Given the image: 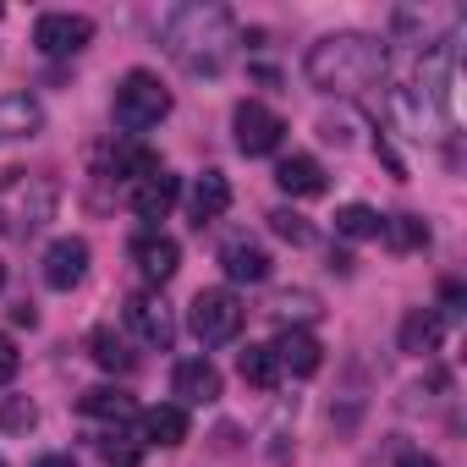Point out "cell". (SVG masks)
I'll list each match as a JSON object with an SVG mask.
<instances>
[{
  "mask_svg": "<svg viewBox=\"0 0 467 467\" xmlns=\"http://www.w3.org/2000/svg\"><path fill=\"white\" fill-rule=\"evenodd\" d=\"M110 116H116V127H121V132H149V127H160V121L171 116V88H165L154 72L132 67V72L116 83Z\"/></svg>",
  "mask_w": 467,
  "mask_h": 467,
  "instance_id": "obj_3",
  "label": "cell"
},
{
  "mask_svg": "<svg viewBox=\"0 0 467 467\" xmlns=\"http://www.w3.org/2000/svg\"><path fill=\"white\" fill-rule=\"evenodd\" d=\"M0 467H6V456H0Z\"/></svg>",
  "mask_w": 467,
  "mask_h": 467,
  "instance_id": "obj_35",
  "label": "cell"
},
{
  "mask_svg": "<svg viewBox=\"0 0 467 467\" xmlns=\"http://www.w3.org/2000/svg\"><path fill=\"white\" fill-rule=\"evenodd\" d=\"M88 352H94V363H99V368H110V374H127V368L138 363V358L127 352V341H121L110 325H99V330L88 336Z\"/></svg>",
  "mask_w": 467,
  "mask_h": 467,
  "instance_id": "obj_22",
  "label": "cell"
},
{
  "mask_svg": "<svg viewBox=\"0 0 467 467\" xmlns=\"http://www.w3.org/2000/svg\"><path fill=\"white\" fill-rule=\"evenodd\" d=\"M17 368H23L17 341H12V336H0V385H12V379H17Z\"/></svg>",
  "mask_w": 467,
  "mask_h": 467,
  "instance_id": "obj_30",
  "label": "cell"
},
{
  "mask_svg": "<svg viewBox=\"0 0 467 467\" xmlns=\"http://www.w3.org/2000/svg\"><path fill=\"white\" fill-rule=\"evenodd\" d=\"M176 198H182V182H176L171 171H160V176H149V182L132 187V214H143V220H165V214L176 209Z\"/></svg>",
  "mask_w": 467,
  "mask_h": 467,
  "instance_id": "obj_16",
  "label": "cell"
},
{
  "mask_svg": "<svg viewBox=\"0 0 467 467\" xmlns=\"http://www.w3.org/2000/svg\"><path fill=\"white\" fill-rule=\"evenodd\" d=\"M220 270H225V281L259 286V281H270V254H265L254 237H231V243L220 248Z\"/></svg>",
  "mask_w": 467,
  "mask_h": 467,
  "instance_id": "obj_12",
  "label": "cell"
},
{
  "mask_svg": "<svg viewBox=\"0 0 467 467\" xmlns=\"http://www.w3.org/2000/svg\"><path fill=\"white\" fill-rule=\"evenodd\" d=\"M445 314H462V286H456V281L445 286Z\"/></svg>",
  "mask_w": 467,
  "mask_h": 467,
  "instance_id": "obj_32",
  "label": "cell"
},
{
  "mask_svg": "<svg viewBox=\"0 0 467 467\" xmlns=\"http://www.w3.org/2000/svg\"><path fill=\"white\" fill-rule=\"evenodd\" d=\"M187 209H192V225L203 231L209 220H220V214L231 209V182H225L220 171H203V176L192 182V198H187Z\"/></svg>",
  "mask_w": 467,
  "mask_h": 467,
  "instance_id": "obj_17",
  "label": "cell"
},
{
  "mask_svg": "<svg viewBox=\"0 0 467 467\" xmlns=\"http://www.w3.org/2000/svg\"><path fill=\"white\" fill-rule=\"evenodd\" d=\"M243 319H248V308H243V297L231 292V286H203V292L192 297V308H187V325H192V336H198L203 347L237 341V336H243Z\"/></svg>",
  "mask_w": 467,
  "mask_h": 467,
  "instance_id": "obj_4",
  "label": "cell"
},
{
  "mask_svg": "<svg viewBox=\"0 0 467 467\" xmlns=\"http://www.w3.org/2000/svg\"><path fill=\"white\" fill-rule=\"evenodd\" d=\"M39 423V407L28 396H6L0 401V434H28Z\"/></svg>",
  "mask_w": 467,
  "mask_h": 467,
  "instance_id": "obj_25",
  "label": "cell"
},
{
  "mask_svg": "<svg viewBox=\"0 0 467 467\" xmlns=\"http://www.w3.org/2000/svg\"><path fill=\"white\" fill-rule=\"evenodd\" d=\"M39 467H72V456H45Z\"/></svg>",
  "mask_w": 467,
  "mask_h": 467,
  "instance_id": "obj_33",
  "label": "cell"
},
{
  "mask_svg": "<svg viewBox=\"0 0 467 467\" xmlns=\"http://www.w3.org/2000/svg\"><path fill=\"white\" fill-rule=\"evenodd\" d=\"M270 352H275L281 374H297V379H314V374L325 368V347H319L303 325H286V330L270 341Z\"/></svg>",
  "mask_w": 467,
  "mask_h": 467,
  "instance_id": "obj_8",
  "label": "cell"
},
{
  "mask_svg": "<svg viewBox=\"0 0 467 467\" xmlns=\"http://www.w3.org/2000/svg\"><path fill=\"white\" fill-rule=\"evenodd\" d=\"M78 412H83V418H116V423H127V418L138 412V401H132L127 390H116V385H94V390L78 396Z\"/></svg>",
  "mask_w": 467,
  "mask_h": 467,
  "instance_id": "obj_21",
  "label": "cell"
},
{
  "mask_svg": "<svg viewBox=\"0 0 467 467\" xmlns=\"http://www.w3.org/2000/svg\"><path fill=\"white\" fill-rule=\"evenodd\" d=\"M237 17H231L220 0H182L176 12H165L160 23V45L165 56L192 72V78H220L231 50H237Z\"/></svg>",
  "mask_w": 467,
  "mask_h": 467,
  "instance_id": "obj_1",
  "label": "cell"
},
{
  "mask_svg": "<svg viewBox=\"0 0 467 467\" xmlns=\"http://www.w3.org/2000/svg\"><path fill=\"white\" fill-rule=\"evenodd\" d=\"M165 165H160V154L149 149V143H121L116 154H110V176H121V182H149V176H160Z\"/></svg>",
  "mask_w": 467,
  "mask_h": 467,
  "instance_id": "obj_20",
  "label": "cell"
},
{
  "mask_svg": "<svg viewBox=\"0 0 467 467\" xmlns=\"http://www.w3.org/2000/svg\"><path fill=\"white\" fill-rule=\"evenodd\" d=\"M34 45H39V56H50V61L78 56V50L94 45V23L78 17V12H45V17L34 23Z\"/></svg>",
  "mask_w": 467,
  "mask_h": 467,
  "instance_id": "obj_7",
  "label": "cell"
},
{
  "mask_svg": "<svg viewBox=\"0 0 467 467\" xmlns=\"http://www.w3.org/2000/svg\"><path fill=\"white\" fill-rule=\"evenodd\" d=\"M132 265H138V275H143L149 286H165V281L182 270V248L165 237V231H143V237L132 243Z\"/></svg>",
  "mask_w": 467,
  "mask_h": 467,
  "instance_id": "obj_11",
  "label": "cell"
},
{
  "mask_svg": "<svg viewBox=\"0 0 467 467\" xmlns=\"http://www.w3.org/2000/svg\"><path fill=\"white\" fill-rule=\"evenodd\" d=\"M286 418H292V407H275V418H270V429H265V456H270L275 467H286V462H292V445H286Z\"/></svg>",
  "mask_w": 467,
  "mask_h": 467,
  "instance_id": "obj_27",
  "label": "cell"
},
{
  "mask_svg": "<svg viewBox=\"0 0 467 467\" xmlns=\"http://www.w3.org/2000/svg\"><path fill=\"white\" fill-rule=\"evenodd\" d=\"M440 336H445V319H440L434 308H412V314L401 319V330H396V341H401L407 358H429V352H440Z\"/></svg>",
  "mask_w": 467,
  "mask_h": 467,
  "instance_id": "obj_14",
  "label": "cell"
},
{
  "mask_svg": "<svg viewBox=\"0 0 467 467\" xmlns=\"http://www.w3.org/2000/svg\"><path fill=\"white\" fill-rule=\"evenodd\" d=\"M231 132H237V149H243L248 160H265V154H275V149H281V138H286V121H281L270 105H259V99H243L237 110H231Z\"/></svg>",
  "mask_w": 467,
  "mask_h": 467,
  "instance_id": "obj_5",
  "label": "cell"
},
{
  "mask_svg": "<svg viewBox=\"0 0 467 467\" xmlns=\"http://www.w3.org/2000/svg\"><path fill=\"white\" fill-rule=\"evenodd\" d=\"M45 127V110L34 94H0V143L12 138H34Z\"/></svg>",
  "mask_w": 467,
  "mask_h": 467,
  "instance_id": "obj_15",
  "label": "cell"
},
{
  "mask_svg": "<svg viewBox=\"0 0 467 467\" xmlns=\"http://www.w3.org/2000/svg\"><path fill=\"white\" fill-rule=\"evenodd\" d=\"M88 275V243L83 237H56L45 248V286L50 292H72Z\"/></svg>",
  "mask_w": 467,
  "mask_h": 467,
  "instance_id": "obj_10",
  "label": "cell"
},
{
  "mask_svg": "<svg viewBox=\"0 0 467 467\" xmlns=\"http://www.w3.org/2000/svg\"><path fill=\"white\" fill-rule=\"evenodd\" d=\"M94 445H99V456H105L110 467H138V456H143V451H138V445H127V434H116V429H110V434H99Z\"/></svg>",
  "mask_w": 467,
  "mask_h": 467,
  "instance_id": "obj_28",
  "label": "cell"
},
{
  "mask_svg": "<svg viewBox=\"0 0 467 467\" xmlns=\"http://www.w3.org/2000/svg\"><path fill=\"white\" fill-rule=\"evenodd\" d=\"M275 187H281L286 198H319V192H325V165H319L314 154H286V160L275 165Z\"/></svg>",
  "mask_w": 467,
  "mask_h": 467,
  "instance_id": "obj_13",
  "label": "cell"
},
{
  "mask_svg": "<svg viewBox=\"0 0 467 467\" xmlns=\"http://www.w3.org/2000/svg\"><path fill=\"white\" fill-rule=\"evenodd\" d=\"M121 319H127V330H132L143 347L171 352V341H176V319H171L165 297H154V292H132V297L121 303Z\"/></svg>",
  "mask_w": 467,
  "mask_h": 467,
  "instance_id": "obj_6",
  "label": "cell"
},
{
  "mask_svg": "<svg viewBox=\"0 0 467 467\" xmlns=\"http://www.w3.org/2000/svg\"><path fill=\"white\" fill-rule=\"evenodd\" d=\"M275 308H281V319H319V297L314 292H286Z\"/></svg>",
  "mask_w": 467,
  "mask_h": 467,
  "instance_id": "obj_29",
  "label": "cell"
},
{
  "mask_svg": "<svg viewBox=\"0 0 467 467\" xmlns=\"http://www.w3.org/2000/svg\"><path fill=\"white\" fill-rule=\"evenodd\" d=\"M143 434H149V445H165V451H176V445H187V412H182L176 401H165V407H149V412H143Z\"/></svg>",
  "mask_w": 467,
  "mask_h": 467,
  "instance_id": "obj_18",
  "label": "cell"
},
{
  "mask_svg": "<svg viewBox=\"0 0 467 467\" xmlns=\"http://www.w3.org/2000/svg\"><path fill=\"white\" fill-rule=\"evenodd\" d=\"M385 67H390V56L374 34H325L303 61V72L319 94H363L385 78Z\"/></svg>",
  "mask_w": 467,
  "mask_h": 467,
  "instance_id": "obj_2",
  "label": "cell"
},
{
  "mask_svg": "<svg viewBox=\"0 0 467 467\" xmlns=\"http://www.w3.org/2000/svg\"><path fill=\"white\" fill-rule=\"evenodd\" d=\"M171 396H176L182 412H187V407H209V401H220V368H214L209 358H187V363H176V374H171Z\"/></svg>",
  "mask_w": 467,
  "mask_h": 467,
  "instance_id": "obj_9",
  "label": "cell"
},
{
  "mask_svg": "<svg viewBox=\"0 0 467 467\" xmlns=\"http://www.w3.org/2000/svg\"><path fill=\"white\" fill-rule=\"evenodd\" d=\"M0 286H6V265H0Z\"/></svg>",
  "mask_w": 467,
  "mask_h": 467,
  "instance_id": "obj_34",
  "label": "cell"
},
{
  "mask_svg": "<svg viewBox=\"0 0 467 467\" xmlns=\"http://www.w3.org/2000/svg\"><path fill=\"white\" fill-rule=\"evenodd\" d=\"M336 231L347 243H368V237H379V209H368V203H341L336 209Z\"/></svg>",
  "mask_w": 467,
  "mask_h": 467,
  "instance_id": "obj_23",
  "label": "cell"
},
{
  "mask_svg": "<svg viewBox=\"0 0 467 467\" xmlns=\"http://www.w3.org/2000/svg\"><path fill=\"white\" fill-rule=\"evenodd\" d=\"M270 231H275L281 243H292V248H308V243H314V225H308L297 209H275V214H270Z\"/></svg>",
  "mask_w": 467,
  "mask_h": 467,
  "instance_id": "obj_26",
  "label": "cell"
},
{
  "mask_svg": "<svg viewBox=\"0 0 467 467\" xmlns=\"http://www.w3.org/2000/svg\"><path fill=\"white\" fill-rule=\"evenodd\" d=\"M379 237L390 254H418V248H429V225L418 214H379Z\"/></svg>",
  "mask_w": 467,
  "mask_h": 467,
  "instance_id": "obj_19",
  "label": "cell"
},
{
  "mask_svg": "<svg viewBox=\"0 0 467 467\" xmlns=\"http://www.w3.org/2000/svg\"><path fill=\"white\" fill-rule=\"evenodd\" d=\"M237 368H243V379H248L254 390H275V385H281V363H275L270 347H248V352L237 358Z\"/></svg>",
  "mask_w": 467,
  "mask_h": 467,
  "instance_id": "obj_24",
  "label": "cell"
},
{
  "mask_svg": "<svg viewBox=\"0 0 467 467\" xmlns=\"http://www.w3.org/2000/svg\"><path fill=\"white\" fill-rule=\"evenodd\" d=\"M396 467H440V462H434V456H423V451H401V456H396Z\"/></svg>",
  "mask_w": 467,
  "mask_h": 467,
  "instance_id": "obj_31",
  "label": "cell"
}]
</instances>
